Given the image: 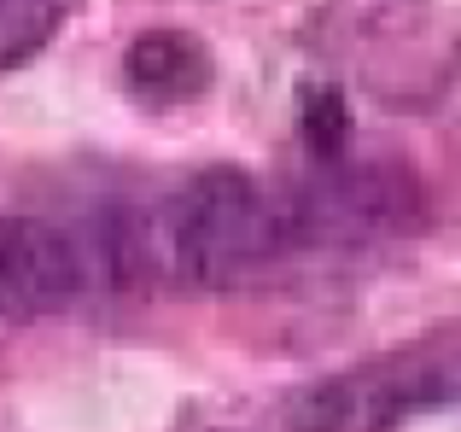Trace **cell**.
Here are the masks:
<instances>
[{
    "mask_svg": "<svg viewBox=\"0 0 461 432\" xmlns=\"http://www.w3.org/2000/svg\"><path fill=\"white\" fill-rule=\"evenodd\" d=\"M82 0H0V76L30 65L70 18Z\"/></svg>",
    "mask_w": 461,
    "mask_h": 432,
    "instance_id": "5b68a950",
    "label": "cell"
},
{
    "mask_svg": "<svg viewBox=\"0 0 461 432\" xmlns=\"http://www.w3.org/2000/svg\"><path fill=\"white\" fill-rule=\"evenodd\" d=\"M450 403H461V321L427 328L420 339L298 392L281 432H397Z\"/></svg>",
    "mask_w": 461,
    "mask_h": 432,
    "instance_id": "6da1fadb",
    "label": "cell"
},
{
    "mask_svg": "<svg viewBox=\"0 0 461 432\" xmlns=\"http://www.w3.org/2000/svg\"><path fill=\"white\" fill-rule=\"evenodd\" d=\"M135 251L117 234L47 222V216H0V316L35 321L82 304L105 274L123 281Z\"/></svg>",
    "mask_w": 461,
    "mask_h": 432,
    "instance_id": "3957f363",
    "label": "cell"
},
{
    "mask_svg": "<svg viewBox=\"0 0 461 432\" xmlns=\"http://www.w3.org/2000/svg\"><path fill=\"white\" fill-rule=\"evenodd\" d=\"M298 239L293 205L240 164H211L164 205V257L199 286H228Z\"/></svg>",
    "mask_w": 461,
    "mask_h": 432,
    "instance_id": "7a4b0ae2",
    "label": "cell"
},
{
    "mask_svg": "<svg viewBox=\"0 0 461 432\" xmlns=\"http://www.w3.org/2000/svg\"><path fill=\"white\" fill-rule=\"evenodd\" d=\"M123 82L140 105L169 112V105H193V100L211 94L216 58H211V47L187 30H147L123 58Z\"/></svg>",
    "mask_w": 461,
    "mask_h": 432,
    "instance_id": "277c9868",
    "label": "cell"
}]
</instances>
